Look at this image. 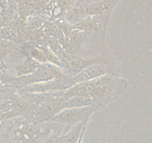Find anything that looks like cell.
<instances>
[{
    "label": "cell",
    "instance_id": "cell-1",
    "mask_svg": "<svg viewBox=\"0 0 152 143\" xmlns=\"http://www.w3.org/2000/svg\"><path fill=\"white\" fill-rule=\"evenodd\" d=\"M126 87L124 80L118 78L114 74H108L76 83L72 87V93L74 95L91 98L97 106L115 98L123 93Z\"/></svg>",
    "mask_w": 152,
    "mask_h": 143
},
{
    "label": "cell",
    "instance_id": "cell-2",
    "mask_svg": "<svg viewBox=\"0 0 152 143\" xmlns=\"http://www.w3.org/2000/svg\"><path fill=\"white\" fill-rule=\"evenodd\" d=\"M94 110V107H71L65 108L58 112L50 119L51 122L60 124H75L84 122L88 119Z\"/></svg>",
    "mask_w": 152,
    "mask_h": 143
},
{
    "label": "cell",
    "instance_id": "cell-3",
    "mask_svg": "<svg viewBox=\"0 0 152 143\" xmlns=\"http://www.w3.org/2000/svg\"><path fill=\"white\" fill-rule=\"evenodd\" d=\"M112 70L111 66L108 64L107 61H101L88 66L74 74L73 77H71V78L73 83L75 84L80 82L95 79L105 74H114Z\"/></svg>",
    "mask_w": 152,
    "mask_h": 143
},
{
    "label": "cell",
    "instance_id": "cell-4",
    "mask_svg": "<svg viewBox=\"0 0 152 143\" xmlns=\"http://www.w3.org/2000/svg\"><path fill=\"white\" fill-rule=\"evenodd\" d=\"M88 121V119L85 120L84 122H82L77 126V128H74V130L70 131L68 133L62 136V138L59 139V143H76V142L78 139L80 133H81L82 129L83 128V125Z\"/></svg>",
    "mask_w": 152,
    "mask_h": 143
},
{
    "label": "cell",
    "instance_id": "cell-5",
    "mask_svg": "<svg viewBox=\"0 0 152 143\" xmlns=\"http://www.w3.org/2000/svg\"><path fill=\"white\" fill-rule=\"evenodd\" d=\"M86 124H87V122H86V123L84 124V125H83V129H82L81 133H80V136H79L78 139H77V141L76 142V143H83V136H84L85 131H86Z\"/></svg>",
    "mask_w": 152,
    "mask_h": 143
},
{
    "label": "cell",
    "instance_id": "cell-6",
    "mask_svg": "<svg viewBox=\"0 0 152 143\" xmlns=\"http://www.w3.org/2000/svg\"><path fill=\"white\" fill-rule=\"evenodd\" d=\"M6 54H7V49L4 47L0 46V59L5 56Z\"/></svg>",
    "mask_w": 152,
    "mask_h": 143
},
{
    "label": "cell",
    "instance_id": "cell-7",
    "mask_svg": "<svg viewBox=\"0 0 152 143\" xmlns=\"http://www.w3.org/2000/svg\"><path fill=\"white\" fill-rule=\"evenodd\" d=\"M1 5H2V1H1V0H0V8L1 7Z\"/></svg>",
    "mask_w": 152,
    "mask_h": 143
}]
</instances>
